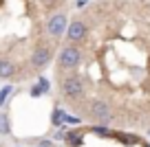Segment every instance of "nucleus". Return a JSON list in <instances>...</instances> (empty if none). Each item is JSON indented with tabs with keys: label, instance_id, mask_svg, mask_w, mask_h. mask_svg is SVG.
Wrapping results in <instances>:
<instances>
[{
	"label": "nucleus",
	"instance_id": "nucleus-11",
	"mask_svg": "<svg viewBox=\"0 0 150 147\" xmlns=\"http://www.w3.org/2000/svg\"><path fill=\"white\" fill-rule=\"evenodd\" d=\"M40 2L44 5V9H47V11H53L55 7L62 5V0H40Z\"/></svg>",
	"mask_w": 150,
	"mask_h": 147
},
{
	"label": "nucleus",
	"instance_id": "nucleus-6",
	"mask_svg": "<svg viewBox=\"0 0 150 147\" xmlns=\"http://www.w3.org/2000/svg\"><path fill=\"white\" fill-rule=\"evenodd\" d=\"M66 24H69L66 13H62V11L51 13V15H49V20H47V33H49V37L60 40V37L64 35V31H66Z\"/></svg>",
	"mask_w": 150,
	"mask_h": 147
},
{
	"label": "nucleus",
	"instance_id": "nucleus-5",
	"mask_svg": "<svg viewBox=\"0 0 150 147\" xmlns=\"http://www.w3.org/2000/svg\"><path fill=\"white\" fill-rule=\"evenodd\" d=\"M51 60H53V48L49 44H38L35 48H33L29 62H31L33 70H42V68H47V66L51 64Z\"/></svg>",
	"mask_w": 150,
	"mask_h": 147
},
{
	"label": "nucleus",
	"instance_id": "nucleus-10",
	"mask_svg": "<svg viewBox=\"0 0 150 147\" xmlns=\"http://www.w3.org/2000/svg\"><path fill=\"white\" fill-rule=\"evenodd\" d=\"M11 90H13V88H11V86H2V90H0V108L5 106V101H7V99H9Z\"/></svg>",
	"mask_w": 150,
	"mask_h": 147
},
{
	"label": "nucleus",
	"instance_id": "nucleus-1",
	"mask_svg": "<svg viewBox=\"0 0 150 147\" xmlns=\"http://www.w3.org/2000/svg\"><path fill=\"white\" fill-rule=\"evenodd\" d=\"M60 90H62V97L66 101L77 103L86 97V83L77 70H69V75H64L60 79Z\"/></svg>",
	"mask_w": 150,
	"mask_h": 147
},
{
	"label": "nucleus",
	"instance_id": "nucleus-13",
	"mask_svg": "<svg viewBox=\"0 0 150 147\" xmlns=\"http://www.w3.org/2000/svg\"><path fill=\"white\" fill-rule=\"evenodd\" d=\"M44 94V88L40 86V83H35V86L31 88V97H42Z\"/></svg>",
	"mask_w": 150,
	"mask_h": 147
},
{
	"label": "nucleus",
	"instance_id": "nucleus-12",
	"mask_svg": "<svg viewBox=\"0 0 150 147\" xmlns=\"http://www.w3.org/2000/svg\"><path fill=\"white\" fill-rule=\"evenodd\" d=\"M38 83H40V86L44 88V92H47V90H51V81H49L47 77H42V75H40V77H38Z\"/></svg>",
	"mask_w": 150,
	"mask_h": 147
},
{
	"label": "nucleus",
	"instance_id": "nucleus-3",
	"mask_svg": "<svg viewBox=\"0 0 150 147\" xmlns=\"http://www.w3.org/2000/svg\"><path fill=\"white\" fill-rule=\"evenodd\" d=\"M86 116L99 125H108L112 121V110L104 99H91V101H86Z\"/></svg>",
	"mask_w": 150,
	"mask_h": 147
},
{
	"label": "nucleus",
	"instance_id": "nucleus-14",
	"mask_svg": "<svg viewBox=\"0 0 150 147\" xmlns=\"http://www.w3.org/2000/svg\"><path fill=\"white\" fill-rule=\"evenodd\" d=\"M38 147H51V141H42V143H40Z\"/></svg>",
	"mask_w": 150,
	"mask_h": 147
},
{
	"label": "nucleus",
	"instance_id": "nucleus-9",
	"mask_svg": "<svg viewBox=\"0 0 150 147\" xmlns=\"http://www.w3.org/2000/svg\"><path fill=\"white\" fill-rule=\"evenodd\" d=\"M0 134L2 136H9L11 134V123H9V114L7 112H0Z\"/></svg>",
	"mask_w": 150,
	"mask_h": 147
},
{
	"label": "nucleus",
	"instance_id": "nucleus-8",
	"mask_svg": "<svg viewBox=\"0 0 150 147\" xmlns=\"http://www.w3.org/2000/svg\"><path fill=\"white\" fill-rule=\"evenodd\" d=\"M64 141H66L69 147H82V145H84V134H82L80 130H75V132L64 134Z\"/></svg>",
	"mask_w": 150,
	"mask_h": 147
},
{
	"label": "nucleus",
	"instance_id": "nucleus-4",
	"mask_svg": "<svg viewBox=\"0 0 150 147\" xmlns=\"http://www.w3.org/2000/svg\"><path fill=\"white\" fill-rule=\"evenodd\" d=\"M64 33H66V40H69L71 44H80V42H84L86 37H88V24L82 18H73L71 24H66Z\"/></svg>",
	"mask_w": 150,
	"mask_h": 147
},
{
	"label": "nucleus",
	"instance_id": "nucleus-2",
	"mask_svg": "<svg viewBox=\"0 0 150 147\" xmlns=\"http://www.w3.org/2000/svg\"><path fill=\"white\" fill-rule=\"evenodd\" d=\"M82 60H84L82 48L77 44H71L69 42L60 51V55H57V66H60V70H77L82 66Z\"/></svg>",
	"mask_w": 150,
	"mask_h": 147
},
{
	"label": "nucleus",
	"instance_id": "nucleus-7",
	"mask_svg": "<svg viewBox=\"0 0 150 147\" xmlns=\"http://www.w3.org/2000/svg\"><path fill=\"white\" fill-rule=\"evenodd\" d=\"M16 64L9 60V57H2L0 60V79H13L16 77Z\"/></svg>",
	"mask_w": 150,
	"mask_h": 147
}]
</instances>
